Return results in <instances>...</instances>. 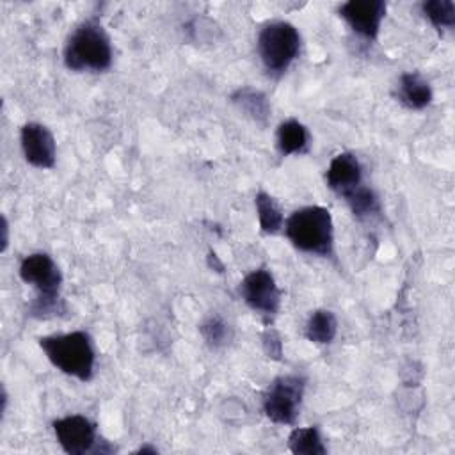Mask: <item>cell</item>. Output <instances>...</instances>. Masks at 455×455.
<instances>
[{
    "label": "cell",
    "instance_id": "obj_25",
    "mask_svg": "<svg viewBox=\"0 0 455 455\" xmlns=\"http://www.w3.org/2000/svg\"><path fill=\"white\" fill-rule=\"evenodd\" d=\"M135 453H158V450L155 446H140Z\"/></svg>",
    "mask_w": 455,
    "mask_h": 455
},
{
    "label": "cell",
    "instance_id": "obj_16",
    "mask_svg": "<svg viewBox=\"0 0 455 455\" xmlns=\"http://www.w3.org/2000/svg\"><path fill=\"white\" fill-rule=\"evenodd\" d=\"M288 450L295 455H325L327 448L323 444L318 427H295L288 435Z\"/></svg>",
    "mask_w": 455,
    "mask_h": 455
},
{
    "label": "cell",
    "instance_id": "obj_12",
    "mask_svg": "<svg viewBox=\"0 0 455 455\" xmlns=\"http://www.w3.org/2000/svg\"><path fill=\"white\" fill-rule=\"evenodd\" d=\"M432 87L430 84L416 71L402 73L396 84L398 101L411 110H423L432 103Z\"/></svg>",
    "mask_w": 455,
    "mask_h": 455
},
{
    "label": "cell",
    "instance_id": "obj_20",
    "mask_svg": "<svg viewBox=\"0 0 455 455\" xmlns=\"http://www.w3.org/2000/svg\"><path fill=\"white\" fill-rule=\"evenodd\" d=\"M421 12L437 30L455 25V4L451 0H427L421 4Z\"/></svg>",
    "mask_w": 455,
    "mask_h": 455
},
{
    "label": "cell",
    "instance_id": "obj_22",
    "mask_svg": "<svg viewBox=\"0 0 455 455\" xmlns=\"http://www.w3.org/2000/svg\"><path fill=\"white\" fill-rule=\"evenodd\" d=\"M261 341H263V350H265L267 357L279 361L283 355V341H281L279 332L274 327L267 325L261 334Z\"/></svg>",
    "mask_w": 455,
    "mask_h": 455
},
{
    "label": "cell",
    "instance_id": "obj_18",
    "mask_svg": "<svg viewBox=\"0 0 455 455\" xmlns=\"http://www.w3.org/2000/svg\"><path fill=\"white\" fill-rule=\"evenodd\" d=\"M345 203L348 204L350 212L357 217V219H370L380 213V201L377 197V194L366 187L364 183L359 185L357 188L350 190L348 194L343 196Z\"/></svg>",
    "mask_w": 455,
    "mask_h": 455
},
{
    "label": "cell",
    "instance_id": "obj_19",
    "mask_svg": "<svg viewBox=\"0 0 455 455\" xmlns=\"http://www.w3.org/2000/svg\"><path fill=\"white\" fill-rule=\"evenodd\" d=\"M199 332L203 336V339L206 341V345L210 348H222L226 347L231 338H233V331L231 327L224 322L222 316L219 315H210L201 325H199Z\"/></svg>",
    "mask_w": 455,
    "mask_h": 455
},
{
    "label": "cell",
    "instance_id": "obj_15",
    "mask_svg": "<svg viewBox=\"0 0 455 455\" xmlns=\"http://www.w3.org/2000/svg\"><path fill=\"white\" fill-rule=\"evenodd\" d=\"M338 332V320L332 311L329 309H315L307 322L304 334L311 343L316 345H327L336 338Z\"/></svg>",
    "mask_w": 455,
    "mask_h": 455
},
{
    "label": "cell",
    "instance_id": "obj_13",
    "mask_svg": "<svg viewBox=\"0 0 455 455\" xmlns=\"http://www.w3.org/2000/svg\"><path fill=\"white\" fill-rule=\"evenodd\" d=\"M275 142L283 156L302 155L309 149V132L300 121L286 119L277 126Z\"/></svg>",
    "mask_w": 455,
    "mask_h": 455
},
{
    "label": "cell",
    "instance_id": "obj_24",
    "mask_svg": "<svg viewBox=\"0 0 455 455\" xmlns=\"http://www.w3.org/2000/svg\"><path fill=\"white\" fill-rule=\"evenodd\" d=\"M208 265H210V268H213L217 272H224V263L219 259V256L213 251L208 252Z\"/></svg>",
    "mask_w": 455,
    "mask_h": 455
},
{
    "label": "cell",
    "instance_id": "obj_17",
    "mask_svg": "<svg viewBox=\"0 0 455 455\" xmlns=\"http://www.w3.org/2000/svg\"><path fill=\"white\" fill-rule=\"evenodd\" d=\"M256 212H258V220L259 228L265 235H277L283 226H284V217L274 197L263 190H259L254 197Z\"/></svg>",
    "mask_w": 455,
    "mask_h": 455
},
{
    "label": "cell",
    "instance_id": "obj_11",
    "mask_svg": "<svg viewBox=\"0 0 455 455\" xmlns=\"http://www.w3.org/2000/svg\"><path fill=\"white\" fill-rule=\"evenodd\" d=\"M325 181L332 192L343 197L350 190L363 185V165L354 153L341 151L329 162Z\"/></svg>",
    "mask_w": 455,
    "mask_h": 455
},
{
    "label": "cell",
    "instance_id": "obj_21",
    "mask_svg": "<svg viewBox=\"0 0 455 455\" xmlns=\"http://www.w3.org/2000/svg\"><path fill=\"white\" fill-rule=\"evenodd\" d=\"M62 313H66V304L60 295H36L27 306V315L37 320H48Z\"/></svg>",
    "mask_w": 455,
    "mask_h": 455
},
{
    "label": "cell",
    "instance_id": "obj_7",
    "mask_svg": "<svg viewBox=\"0 0 455 455\" xmlns=\"http://www.w3.org/2000/svg\"><path fill=\"white\" fill-rule=\"evenodd\" d=\"M238 293L252 311L263 316L265 322L272 320L279 313L281 290L267 268H256L249 272L242 279Z\"/></svg>",
    "mask_w": 455,
    "mask_h": 455
},
{
    "label": "cell",
    "instance_id": "obj_10",
    "mask_svg": "<svg viewBox=\"0 0 455 455\" xmlns=\"http://www.w3.org/2000/svg\"><path fill=\"white\" fill-rule=\"evenodd\" d=\"M20 142L25 160L37 169H52L57 160V144L53 133L41 123H25L20 132Z\"/></svg>",
    "mask_w": 455,
    "mask_h": 455
},
{
    "label": "cell",
    "instance_id": "obj_8",
    "mask_svg": "<svg viewBox=\"0 0 455 455\" xmlns=\"http://www.w3.org/2000/svg\"><path fill=\"white\" fill-rule=\"evenodd\" d=\"M20 277L36 290V295H60L62 272L46 252H32L20 263Z\"/></svg>",
    "mask_w": 455,
    "mask_h": 455
},
{
    "label": "cell",
    "instance_id": "obj_23",
    "mask_svg": "<svg viewBox=\"0 0 455 455\" xmlns=\"http://www.w3.org/2000/svg\"><path fill=\"white\" fill-rule=\"evenodd\" d=\"M9 245V222H7V217L2 215V247H0V252H5Z\"/></svg>",
    "mask_w": 455,
    "mask_h": 455
},
{
    "label": "cell",
    "instance_id": "obj_5",
    "mask_svg": "<svg viewBox=\"0 0 455 455\" xmlns=\"http://www.w3.org/2000/svg\"><path fill=\"white\" fill-rule=\"evenodd\" d=\"M306 391V379L297 373L275 377L263 395V412L275 425H295L302 398Z\"/></svg>",
    "mask_w": 455,
    "mask_h": 455
},
{
    "label": "cell",
    "instance_id": "obj_14",
    "mask_svg": "<svg viewBox=\"0 0 455 455\" xmlns=\"http://www.w3.org/2000/svg\"><path fill=\"white\" fill-rule=\"evenodd\" d=\"M231 101L242 110L245 112V116H249L252 121L259 123V124H267L268 117H270V105L267 96L254 89V87H240L231 94Z\"/></svg>",
    "mask_w": 455,
    "mask_h": 455
},
{
    "label": "cell",
    "instance_id": "obj_1",
    "mask_svg": "<svg viewBox=\"0 0 455 455\" xmlns=\"http://www.w3.org/2000/svg\"><path fill=\"white\" fill-rule=\"evenodd\" d=\"M284 235L300 252L331 258L334 254V224L327 208L313 204L295 210L284 219Z\"/></svg>",
    "mask_w": 455,
    "mask_h": 455
},
{
    "label": "cell",
    "instance_id": "obj_3",
    "mask_svg": "<svg viewBox=\"0 0 455 455\" xmlns=\"http://www.w3.org/2000/svg\"><path fill=\"white\" fill-rule=\"evenodd\" d=\"M48 361L62 373L89 382L94 375L96 352L91 336L85 331L50 334L37 339Z\"/></svg>",
    "mask_w": 455,
    "mask_h": 455
},
{
    "label": "cell",
    "instance_id": "obj_2",
    "mask_svg": "<svg viewBox=\"0 0 455 455\" xmlns=\"http://www.w3.org/2000/svg\"><path fill=\"white\" fill-rule=\"evenodd\" d=\"M64 64L75 73H101L112 66V44L98 18H87L68 37Z\"/></svg>",
    "mask_w": 455,
    "mask_h": 455
},
{
    "label": "cell",
    "instance_id": "obj_6",
    "mask_svg": "<svg viewBox=\"0 0 455 455\" xmlns=\"http://www.w3.org/2000/svg\"><path fill=\"white\" fill-rule=\"evenodd\" d=\"M53 434L60 448L69 455L85 453H110L114 451L107 441L100 439L98 427L87 416L69 414L52 423Z\"/></svg>",
    "mask_w": 455,
    "mask_h": 455
},
{
    "label": "cell",
    "instance_id": "obj_4",
    "mask_svg": "<svg viewBox=\"0 0 455 455\" xmlns=\"http://www.w3.org/2000/svg\"><path fill=\"white\" fill-rule=\"evenodd\" d=\"M258 55L268 75H283L300 52V34L290 21H270L258 34Z\"/></svg>",
    "mask_w": 455,
    "mask_h": 455
},
{
    "label": "cell",
    "instance_id": "obj_9",
    "mask_svg": "<svg viewBox=\"0 0 455 455\" xmlns=\"http://www.w3.org/2000/svg\"><path fill=\"white\" fill-rule=\"evenodd\" d=\"M338 14L361 37L375 41L380 23L386 16V2L382 0H348L338 7Z\"/></svg>",
    "mask_w": 455,
    "mask_h": 455
}]
</instances>
